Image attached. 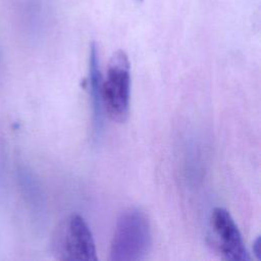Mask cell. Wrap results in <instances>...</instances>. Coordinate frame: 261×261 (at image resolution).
Wrapping results in <instances>:
<instances>
[{"instance_id":"5b68a950","label":"cell","mask_w":261,"mask_h":261,"mask_svg":"<svg viewBox=\"0 0 261 261\" xmlns=\"http://www.w3.org/2000/svg\"><path fill=\"white\" fill-rule=\"evenodd\" d=\"M101 79L98 48L95 43H92L89 54V89L93 109V126L96 135H99L101 132L104 112L101 96Z\"/></svg>"},{"instance_id":"8992f818","label":"cell","mask_w":261,"mask_h":261,"mask_svg":"<svg viewBox=\"0 0 261 261\" xmlns=\"http://www.w3.org/2000/svg\"><path fill=\"white\" fill-rule=\"evenodd\" d=\"M253 252L257 258H259L260 255V237H258L254 243H253Z\"/></svg>"},{"instance_id":"52a82bcc","label":"cell","mask_w":261,"mask_h":261,"mask_svg":"<svg viewBox=\"0 0 261 261\" xmlns=\"http://www.w3.org/2000/svg\"><path fill=\"white\" fill-rule=\"evenodd\" d=\"M137 1H142V0H137Z\"/></svg>"},{"instance_id":"7a4b0ae2","label":"cell","mask_w":261,"mask_h":261,"mask_svg":"<svg viewBox=\"0 0 261 261\" xmlns=\"http://www.w3.org/2000/svg\"><path fill=\"white\" fill-rule=\"evenodd\" d=\"M130 67L123 50L114 52L108 62L104 79H101L103 111L117 122H123L129 109Z\"/></svg>"},{"instance_id":"277c9868","label":"cell","mask_w":261,"mask_h":261,"mask_svg":"<svg viewBox=\"0 0 261 261\" xmlns=\"http://www.w3.org/2000/svg\"><path fill=\"white\" fill-rule=\"evenodd\" d=\"M209 244L224 260L248 261L249 253L245 247L242 234L229 212L216 207L209 218Z\"/></svg>"},{"instance_id":"6da1fadb","label":"cell","mask_w":261,"mask_h":261,"mask_svg":"<svg viewBox=\"0 0 261 261\" xmlns=\"http://www.w3.org/2000/svg\"><path fill=\"white\" fill-rule=\"evenodd\" d=\"M151 245L152 233L148 216L140 208H127L117 218L110 243L109 260H143L148 255Z\"/></svg>"},{"instance_id":"3957f363","label":"cell","mask_w":261,"mask_h":261,"mask_svg":"<svg viewBox=\"0 0 261 261\" xmlns=\"http://www.w3.org/2000/svg\"><path fill=\"white\" fill-rule=\"evenodd\" d=\"M52 252L57 260H97L92 231L79 214L66 216L52 238Z\"/></svg>"}]
</instances>
